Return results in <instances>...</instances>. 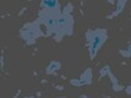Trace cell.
Listing matches in <instances>:
<instances>
[{"label": "cell", "instance_id": "cell-1", "mask_svg": "<svg viewBox=\"0 0 131 98\" xmlns=\"http://www.w3.org/2000/svg\"><path fill=\"white\" fill-rule=\"evenodd\" d=\"M72 10H74V5L70 3L63 7L58 21V32L54 35L55 42H61L64 36H71L74 33L75 20L72 16Z\"/></svg>", "mask_w": 131, "mask_h": 98}, {"label": "cell", "instance_id": "cell-2", "mask_svg": "<svg viewBox=\"0 0 131 98\" xmlns=\"http://www.w3.org/2000/svg\"><path fill=\"white\" fill-rule=\"evenodd\" d=\"M86 42L90 50V58L94 59L98 54L99 49L103 47V44L108 39V31L105 28H98V29H88L86 32Z\"/></svg>", "mask_w": 131, "mask_h": 98}, {"label": "cell", "instance_id": "cell-3", "mask_svg": "<svg viewBox=\"0 0 131 98\" xmlns=\"http://www.w3.org/2000/svg\"><path fill=\"white\" fill-rule=\"evenodd\" d=\"M61 10H40L38 14V20L40 25L47 28L46 36H54L58 32V21Z\"/></svg>", "mask_w": 131, "mask_h": 98}, {"label": "cell", "instance_id": "cell-4", "mask_svg": "<svg viewBox=\"0 0 131 98\" xmlns=\"http://www.w3.org/2000/svg\"><path fill=\"white\" fill-rule=\"evenodd\" d=\"M40 22L39 20H36L33 22H27L25 23L21 29H20V36H21V38H22L27 44H34L36 43V40L38 39L39 37H43V36H46L43 32H42V29H40Z\"/></svg>", "mask_w": 131, "mask_h": 98}, {"label": "cell", "instance_id": "cell-5", "mask_svg": "<svg viewBox=\"0 0 131 98\" xmlns=\"http://www.w3.org/2000/svg\"><path fill=\"white\" fill-rule=\"evenodd\" d=\"M92 81H93V71H92L91 68H88L81 74L79 79H71L70 83L72 86L81 87V86H86V85H91Z\"/></svg>", "mask_w": 131, "mask_h": 98}, {"label": "cell", "instance_id": "cell-6", "mask_svg": "<svg viewBox=\"0 0 131 98\" xmlns=\"http://www.w3.org/2000/svg\"><path fill=\"white\" fill-rule=\"evenodd\" d=\"M40 7L43 10H61L59 0H40Z\"/></svg>", "mask_w": 131, "mask_h": 98}, {"label": "cell", "instance_id": "cell-7", "mask_svg": "<svg viewBox=\"0 0 131 98\" xmlns=\"http://www.w3.org/2000/svg\"><path fill=\"white\" fill-rule=\"evenodd\" d=\"M107 76L110 79V82H112V88H113V91H114V92H121V91H124L125 86H123V85L120 83L119 80L116 79V76L112 72V70L108 72V75Z\"/></svg>", "mask_w": 131, "mask_h": 98}, {"label": "cell", "instance_id": "cell-8", "mask_svg": "<svg viewBox=\"0 0 131 98\" xmlns=\"http://www.w3.org/2000/svg\"><path fill=\"white\" fill-rule=\"evenodd\" d=\"M61 69V63L58 60H51L50 63L47 65L46 72L47 75H57V72Z\"/></svg>", "mask_w": 131, "mask_h": 98}, {"label": "cell", "instance_id": "cell-9", "mask_svg": "<svg viewBox=\"0 0 131 98\" xmlns=\"http://www.w3.org/2000/svg\"><path fill=\"white\" fill-rule=\"evenodd\" d=\"M126 3H127V0H116V1H115V4H116V10H115V11H113L110 15H108V16H107V18H108V20H110V18L119 16L120 14L124 11Z\"/></svg>", "mask_w": 131, "mask_h": 98}, {"label": "cell", "instance_id": "cell-10", "mask_svg": "<svg viewBox=\"0 0 131 98\" xmlns=\"http://www.w3.org/2000/svg\"><path fill=\"white\" fill-rule=\"evenodd\" d=\"M119 54L121 55V57H124V58H126V59H129L131 57V46L129 44L126 49H120V50H119Z\"/></svg>", "mask_w": 131, "mask_h": 98}, {"label": "cell", "instance_id": "cell-11", "mask_svg": "<svg viewBox=\"0 0 131 98\" xmlns=\"http://www.w3.org/2000/svg\"><path fill=\"white\" fill-rule=\"evenodd\" d=\"M109 71H110V66L109 65H105V66H103L102 69H99V79H103L104 76H107Z\"/></svg>", "mask_w": 131, "mask_h": 98}, {"label": "cell", "instance_id": "cell-12", "mask_svg": "<svg viewBox=\"0 0 131 98\" xmlns=\"http://www.w3.org/2000/svg\"><path fill=\"white\" fill-rule=\"evenodd\" d=\"M55 88H57V91H64V90H65V87H64L63 85H57Z\"/></svg>", "mask_w": 131, "mask_h": 98}, {"label": "cell", "instance_id": "cell-13", "mask_svg": "<svg viewBox=\"0 0 131 98\" xmlns=\"http://www.w3.org/2000/svg\"><path fill=\"white\" fill-rule=\"evenodd\" d=\"M126 93H127V94H129V96H130V93H131V86L130 85H129V86H126Z\"/></svg>", "mask_w": 131, "mask_h": 98}, {"label": "cell", "instance_id": "cell-14", "mask_svg": "<svg viewBox=\"0 0 131 98\" xmlns=\"http://www.w3.org/2000/svg\"><path fill=\"white\" fill-rule=\"evenodd\" d=\"M20 93H21V90H18V91H17V92L14 94V97H11V98H17L18 96H20Z\"/></svg>", "mask_w": 131, "mask_h": 98}, {"label": "cell", "instance_id": "cell-15", "mask_svg": "<svg viewBox=\"0 0 131 98\" xmlns=\"http://www.w3.org/2000/svg\"><path fill=\"white\" fill-rule=\"evenodd\" d=\"M0 65H1V69H4V58L0 59Z\"/></svg>", "mask_w": 131, "mask_h": 98}, {"label": "cell", "instance_id": "cell-16", "mask_svg": "<svg viewBox=\"0 0 131 98\" xmlns=\"http://www.w3.org/2000/svg\"><path fill=\"white\" fill-rule=\"evenodd\" d=\"M25 11H26V7H22V9H21V11H20V14H18V16H21Z\"/></svg>", "mask_w": 131, "mask_h": 98}, {"label": "cell", "instance_id": "cell-17", "mask_svg": "<svg viewBox=\"0 0 131 98\" xmlns=\"http://www.w3.org/2000/svg\"><path fill=\"white\" fill-rule=\"evenodd\" d=\"M107 1H108L109 4H115V1H116V0H107Z\"/></svg>", "mask_w": 131, "mask_h": 98}, {"label": "cell", "instance_id": "cell-18", "mask_svg": "<svg viewBox=\"0 0 131 98\" xmlns=\"http://www.w3.org/2000/svg\"><path fill=\"white\" fill-rule=\"evenodd\" d=\"M80 98H88V97H87L86 94H82V96H80Z\"/></svg>", "mask_w": 131, "mask_h": 98}, {"label": "cell", "instance_id": "cell-19", "mask_svg": "<svg viewBox=\"0 0 131 98\" xmlns=\"http://www.w3.org/2000/svg\"><path fill=\"white\" fill-rule=\"evenodd\" d=\"M23 98H36V97H33V96H28V97H23Z\"/></svg>", "mask_w": 131, "mask_h": 98}, {"label": "cell", "instance_id": "cell-20", "mask_svg": "<svg viewBox=\"0 0 131 98\" xmlns=\"http://www.w3.org/2000/svg\"><path fill=\"white\" fill-rule=\"evenodd\" d=\"M58 98H68V97H65V96H61V97H58Z\"/></svg>", "mask_w": 131, "mask_h": 98}, {"label": "cell", "instance_id": "cell-21", "mask_svg": "<svg viewBox=\"0 0 131 98\" xmlns=\"http://www.w3.org/2000/svg\"><path fill=\"white\" fill-rule=\"evenodd\" d=\"M26 1H32V0H26Z\"/></svg>", "mask_w": 131, "mask_h": 98}]
</instances>
